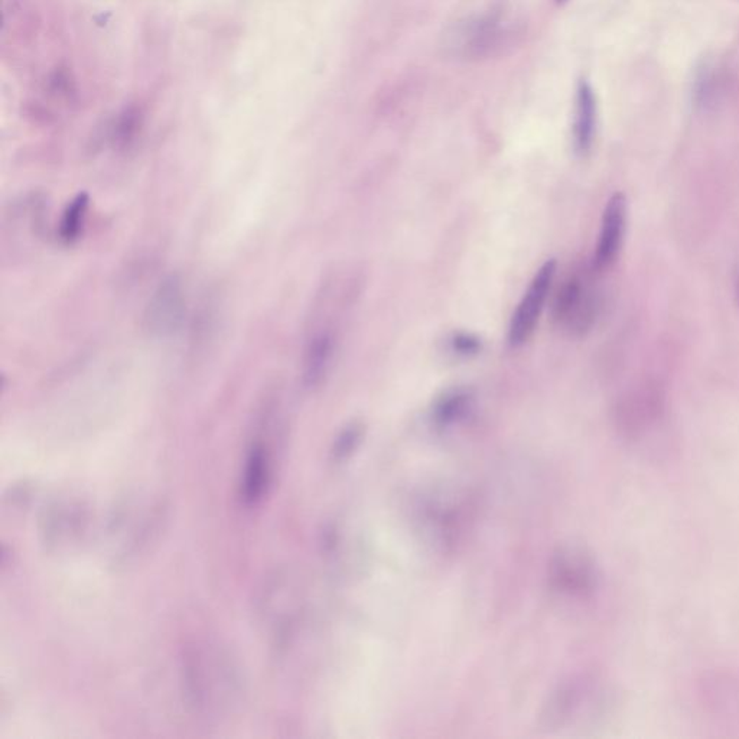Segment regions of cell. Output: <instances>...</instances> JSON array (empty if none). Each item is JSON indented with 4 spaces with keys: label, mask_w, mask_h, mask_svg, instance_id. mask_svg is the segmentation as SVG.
<instances>
[{
    "label": "cell",
    "mask_w": 739,
    "mask_h": 739,
    "mask_svg": "<svg viewBox=\"0 0 739 739\" xmlns=\"http://www.w3.org/2000/svg\"><path fill=\"white\" fill-rule=\"evenodd\" d=\"M566 0H556L557 4H565Z\"/></svg>",
    "instance_id": "13"
},
{
    "label": "cell",
    "mask_w": 739,
    "mask_h": 739,
    "mask_svg": "<svg viewBox=\"0 0 739 739\" xmlns=\"http://www.w3.org/2000/svg\"><path fill=\"white\" fill-rule=\"evenodd\" d=\"M469 401H471V398H469V394L464 391H452V393L446 394L445 398L439 401L438 408H436L439 419L443 420V422L455 419V417H460V415H462V413L467 410Z\"/></svg>",
    "instance_id": "9"
},
{
    "label": "cell",
    "mask_w": 739,
    "mask_h": 739,
    "mask_svg": "<svg viewBox=\"0 0 739 739\" xmlns=\"http://www.w3.org/2000/svg\"><path fill=\"white\" fill-rule=\"evenodd\" d=\"M736 295H738V301H739V276H738V280H736Z\"/></svg>",
    "instance_id": "12"
},
{
    "label": "cell",
    "mask_w": 739,
    "mask_h": 739,
    "mask_svg": "<svg viewBox=\"0 0 739 739\" xmlns=\"http://www.w3.org/2000/svg\"><path fill=\"white\" fill-rule=\"evenodd\" d=\"M139 127H141V113H139L138 108H126L125 113L120 116L117 126H116V143H119V146L129 145L138 133Z\"/></svg>",
    "instance_id": "10"
},
{
    "label": "cell",
    "mask_w": 739,
    "mask_h": 739,
    "mask_svg": "<svg viewBox=\"0 0 739 739\" xmlns=\"http://www.w3.org/2000/svg\"><path fill=\"white\" fill-rule=\"evenodd\" d=\"M556 311L557 318L572 325L575 330H588L597 315V302L580 279H572L562 290Z\"/></svg>",
    "instance_id": "4"
},
{
    "label": "cell",
    "mask_w": 739,
    "mask_h": 739,
    "mask_svg": "<svg viewBox=\"0 0 739 739\" xmlns=\"http://www.w3.org/2000/svg\"><path fill=\"white\" fill-rule=\"evenodd\" d=\"M185 315L183 285L176 276L160 283L146 308L145 323L149 332L158 337L174 334Z\"/></svg>",
    "instance_id": "2"
},
{
    "label": "cell",
    "mask_w": 739,
    "mask_h": 739,
    "mask_svg": "<svg viewBox=\"0 0 739 739\" xmlns=\"http://www.w3.org/2000/svg\"><path fill=\"white\" fill-rule=\"evenodd\" d=\"M554 273H556V262L554 259H550L537 271L523 299L517 306L509 328L510 346L514 348L523 346L524 342L528 341L533 334L536 323L539 321L540 314L546 304Z\"/></svg>",
    "instance_id": "1"
},
{
    "label": "cell",
    "mask_w": 739,
    "mask_h": 739,
    "mask_svg": "<svg viewBox=\"0 0 739 739\" xmlns=\"http://www.w3.org/2000/svg\"><path fill=\"white\" fill-rule=\"evenodd\" d=\"M269 483V460L263 446L256 445L250 451L245 464L243 495L245 502L256 503L263 495Z\"/></svg>",
    "instance_id": "7"
},
{
    "label": "cell",
    "mask_w": 739,
    "mask_h": 739,
    "mask_svg": "<svg viewBox=\"0 0 739 739\" xmlns=\"http://www.w3.org/2000/svg\"><path fill=\"white\" fill-rule=\"evenodd\" d=\"M90 198L89 193H80L68 202L61 217L60 235L61 240L67 245L77 242L82 236V228L86 224L87 211H89Z\"/></svg>",
    "instance_id": "8"
},
{
    "label": "cell",
    "mask_w": 739,
    "mask_h": 739,
    "mask_svg": "<svg viewBox=\"0 0 739 739\" xmlns=\"http://www.w3.org/2000/svg\"><path fill=\"white\" fill-rule=\"evenodd\" d=\"M597 132V99L594 90L585 80L576 90L575 123H573V141L576 152L580 155L589 152Z\"/></svg>",
    "instance_id": "5"
},
{
    "label": "cell",
    "mask_w": 739,
    "mask_h": 739,
    "mask_svg": "<svg viewBox=\"0 0 739 739\" xmlns=\"http://www.w3.org/2000/svg\"><path fill=\"white\" fill-rule=\"evenodd\" d=\"M332 351L334 341L327 332L315 335L311 339L304 360V382L306 386L315 387L322 382L330 367Z\"/></svg>",
    "instance_id": "6"
},
{
    "label": "cell",
    "mask_w": 739,
    "mask_h": 739,
    "mask_svg": "<svg viewBox=\"0 0 739 739\" xmlns=\"http://www.w3.org/2000/svg\"><path fill=\"white\" fill-rule=\"evenodd\" d=\"M451 347L460 356H474V354L479 353L481 342L474 335L461 332V334L453 335L452 339H451Z\"/></svg>",
    "instance_id": "11"
},
{
    "label": "cell",
    "mask_w": 739,
    "mask_h": 739,
    "mask_svg": "<svg viewBox=\"0 0 739 739\" xmlns=\"http://www.w3.org/2000/svg\"><path fill=\"white\" fill-rule=\"evenodd\" d=\"M627 201L623 193H614L602 216L601 231L595 249L594 268L604 271L615 262L624 240Z\"/></svg>",
    "instance_id": "3"
}]
</instances>
